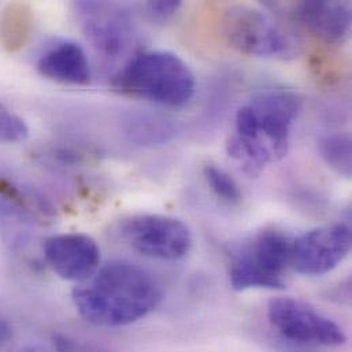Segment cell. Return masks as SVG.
I'll return each mask as SVG.
<instances>
[{"mask_svg":"<svg viewBox=\"0 0 352 352\" xmlns=\"http://www.w3.org/2000/svg\"><path fill=\"white\" fill-rule=\"evenodd\" d=\"M78 314L92 325L117 328L150 314L162 299L157 278L144 267L113 261L72 294Z\"/></svg>","mask_w":352,"mask_h":352,"instance_id":"6da1fadb","label":"cell"},{"mask_svg":"<svg viewBox=\"0 0 352 352\" xmlns=\"http://www.w3.org/2000/svg\"><path fill=\"white\" fill-rule=\"evenodd\" d=\"M113 87L133 98L182 107L193 98L196 80L189 66L176 54L144 51L125 62L113 77Z\"/></svg>","mask_w":352,"mask_h":352,"instance_id":"7a4b0ae2","label":"cell"},{"mask_svg":"<svg viewBox=\"0 0 352 352\" xmlns=\"http://www.w3.org/2000/svg\"><path fill=\"white\" fill-rule=\"evenodd\" d=\"M292 241L288 234L274 228H266L243 240L229 254L232 288L284 289Z\"/></svg>","mask_w":352,"mask_h":352,"instance_id":"3957f363","label":"cell"},{"mask_svg":"<svg viewBox=\"0 0 352 352\" xmlns=\"http://www.w3.org/2000/svg\"><path fill=\"white\" fill-rule=\"evenodd\" d=\"M223 33L237 51L262 58H295L302 44L298 37L270 15L250 6L229 7L223 16Z\"/></svg>","mask_w":352,"mask_h":352,"instance_id":"277c9868","label":"cell"},{"mask_svg":"<svg viewBox=\"0 0 352 352\" xmlns=\"http://www.w3.org/2000/svg\"><path fill=\"white\" fill-rule=\"evenodd\" d=\"M267 317L281 340L303 347H339L347 340L343 329L306 302L295 298H274Z\"/></svg>","mask_w":352,"mask_h":352,"instance_id":"5b68a950","label":"cell"},{"mask_svg":"<svg viewBox=\"0 0 352 352\" xmlns=\"http://www.w3.org/2000/svg\"><path fill=\"white\" fill-rule=\"evenodd\" d=\"M122 239L139 254L161 261H178L192 248V233L178 218L138 214L121 222Z\"/></svg>","mask_w":352,"mask_h":352,"instance_id":"8992f818","label":"cell"},{"mask_svg":"<svg viewBox=\"0 0 352 352\" xmlns=\"http://www.w3.org/2000/svg\"><path fill=\"white\" fill-rule=\"evenodd\" d=\"M351 244V228L347 223L311 229L292 241L289 266L303 276L327 274L347 258Z\"/></svg>","mask_w":352,"mask_h":352,"instance_id":"52a82bcc","label":"cell"},{"mask_svg":"<svg viewBox=\"0 0 352 352\" xmlns=\"http://www.w3.org/2000/svg\"><path fill=\"white\" fill-rule=\"evenodd\" d=\"M52 214L51 204L38 193L0 181V236L10 250H22L36 226L43 225Z\"/></svg>","mask_w":352,"mask_h":352,"instance_id":"ba28073f","label":"cell"},{"mask_svg":"<svg viewBox=\"0 0 352 352\" xmlns=\"http://www.w3.org/2000/svg\"><path fill=\"white\" fill-rule=\"evenodd\" d=\"M248 104L256 116L259 139L269 148L273 161L285 158L289 151L291 128L302 107L299 95L284 88L266 89Z\"/></svg>","mask_w":352,"mask_h":352,"instance_id":"9c48e42d","label":"cell"},{"mask_svg":"<svg viewBox=\"0 0 352 352\" xmlns=\"http://www.w3.org/2000/svg\"><path fill=\"white\" fill-rule=\"evenodd\" d=\"M77 10L82 28L94 48L106 58H117L131 44L133 22L126 10L118 4L81 1Z\"/></svg>","mask_w":352,"mask_h":352,"instance_id":"30bf717a","label":"cell"},{"mask_svg":"<svg viewBox=\"0 0 352 352\" xmlns=\"http://www.w3.org/2000/svg\"><path fill=\"white\" fill-rule=\"evenodd\" d=\"M43 255L54 273L78 284L89 280L100 267V248L85 233H62L45 239Z\"/></svg>","mask_w":352,"mask_h":352,"instance_id":"8fae6325","label":"cell"},{"mask_svg":"<svg viewBox=\"0 0 352 352\" xmlns=\"http://www.w3.org/2000/svg\"><path fill=\"white\" fill-rule=\"evenodd\" d=\"M37 72L55 82L85 87L92 73L84 48L73 40H60L48 47L37 59Z\"/></svg>","mask_w":352,"mask_h":352,"instance_id":"7c38bea8","label":"cell"},{"mask_svg":"<svg viewBox=\"0 0 352 352\" xmlns=\"http://www.w3.org/2000/svg\"><path fill=\"white\" fill-rule=\"evenodd\" d=\"M295 14L310 33L328 44H343L350 36L351 8L344 1H302Z\"/></svg>","mask_w":352,"mask_h":352,"instance_id":"4fadbf2b","label":"cell"},{"mask_svg":"<svg viewBox=\"0 0 352 352\" xmlns=\"http://www.w3.org/2000/svg\"><path fill=\"white\" fill-rule=\"evenodd\" d=\"M121 128L129 142L142 147L164 146L176 135L169 117L150 110H129L121 120Z\"/></svg>","mask_w":352,"mask_h":352,"instance_id":"5bb4252c","label":"cell"},{"mask_svg":"<svg viewBox=\"0 0 352 352\" xmlns=\"http://www.w3.org/2000/svg\"><path fill=\"white\" fill-rule=\"evenodd\" d=\"M33 26L32 10L25 3H10L0 18V43L8 52H18L29 40Z\"/></svg>","mask_w":352,"mask_h":352,"instance_id":"9a60e30c","label":"cell"},{"mask_svg":"<svg viewBox=\"0 0 352 352\" xmlns=\"http://www.w3.org/2000/svg\"><path fill=\"white\" fill-rule=\"evenodd\" d=\"M226 154L239 164L244 175L250 178L261 176L266 165L273 161L269 148L261 140H252L233 133L228 138Z\"/></svg>","mask_w":352,"mask_h":352,"instance_id":"2e32d148","label":"cell"},{"mask_svg":"<svg viewBox=\"0 0 352 352\" xmlns=\"http://www.w3.org/2000/svg\"><path fill=\"white\" fill-rule=\"evenodd\" d=\"M37 158L56 168H80L99 160V151L92 146L78 143H58L40 150Z\"/></svg>","mask_w":352,"mask_h":352,"instance_id":"e0dca14e","label":"cell"},{"mask_svg":"<svg viewBox=\"0 0 352 352\" xmlns=\"http://www.w3.org/2000/svg\"><path fill=\"white\" fill-rule=\"evenodd\" d=\"M318 151L328 168L340 176H351V138L349 133H332L321 138Z\"/></svg>","mask_w":352,"mask_h":352,"instance_id":"ac0fdd59","label":"cell"},{"mask_svg":"<svg viewBox=\"0 0 352 352\" xmlns=\"http://www.w3.org/2000/svg\"><path fill=\"white\" fill-rule=\"evenodd\" d=\"M203 177L210 189L223 201L237 203L241 200V190L233 177L215 165H206Z\"/></svg>","mask_w":352,"mask_h":352,"instance_id":"d6986e66","label":"cell"},{"mask_svg":"<svg viewBox=\"0 0 352 352\" xmlns=\"http://www.w3.org/2000/svg\"><path fill=\"white\" fill-rule=\"evenodd\" d=\"M28 136L29 128L25 120L0 103V143H21L25 142Z\"/></svg>","mask_w":352,"mask_h":352,"instance_id":"ffe728a7","label":"cell"},{"mask_svg":"<svg viewBox=\"0 0 352 352\" xmlns=\"http://www.w3.org/2000/svg\"><path fill=\"white\" fill-rule=\"evenodd\" d=\"M52 346L56 352H103L98 347L81 343L67 335L60 333L52 336Z\"/></svg>","mask_w":352,"mask_h":352,"instance_id":"44dd1931","label":"cell"},{"mask_svg":"<svg viewBox=\"0 0 352 352\" xmlns=\"http://www.w3.org/2000/svg\"><path fill=\"white\" fill-rule=\"evenodd\" d=\"M181 7V1L176 0H158L148 1L146 4V10L155 21H166L172 18Z\"/></svg>","mask_w":352,"mask_h":352,"instance_id":"7402d4cb","label":"cell"},{"mask_svg":"<svg viewBox=\"0 0 352 352\" xmlns=\"http://www.w3.org/2000/svg\"><path fill=\"white\" fill-rule=\"evenodd\" d=\"M12 335H14L12 325L8 322V320L0 316V347H4L7 343H10V340L12 339Z\"/></svg>","mask_w":352,"mask_h":352,"instance_id":"603a6c76","label":"cell"},{"mask_svg":"<svg viewBox=\"0 0 352 352\" xmlns=\"http://www.w3.org/2000/svg\"><path fill=\"white\" fill-rule=\"evenodd\" d=\"M12 352H48V350H45L43 346L40 344H32V343H28V344H22V346H18L16 349H14Z\"/></svg>","mask_w":352,"mask_h":352,"instance_id":"cb8c5ba5","label":"cell"}]
</instances>
